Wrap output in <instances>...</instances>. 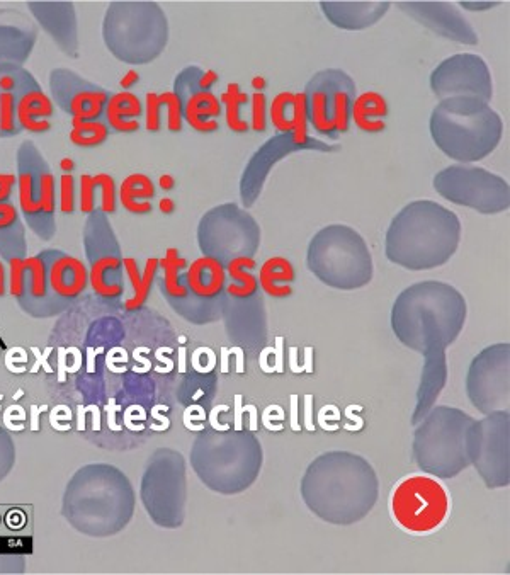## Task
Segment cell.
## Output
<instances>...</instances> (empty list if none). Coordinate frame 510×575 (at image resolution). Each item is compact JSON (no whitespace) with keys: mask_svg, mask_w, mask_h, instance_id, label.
<instances>
[{"mask_svg":"<svg viewBox=\"0 0 510 575\" xmlns=\"http://www.w3.org/2000/svg\"><path fill=\"white\" fill-rule=\"evenodd\" d=\"M221 106L218 97L211 91H196L189 94L184 103V120L199 133H213L218 130Z\"/></svg>","mask_w":510,"mask_h":575,"instance_id":"cb8c5ba5","label":"cell"},{"mask_svg":"<svg viewBox=\"0 0 510 575\" xmlns=\"http://www.w3.org/2000/svg\"><path fill=\"white\" fill-rule=\"evenodd\" d=\"M159 206L160 211H162L164 215H170V213H174V210H176V201L170 200V198H162Z\"/></svg>","mask_w":510,"mask_h":575,"instance_id":"db71d44e","label":"cell"},{"mask_svg":"<svg viewBox=\"0 0 510 575\" xmlns=\"http://www.w3.org/2000/svg\"><path fill=\"white\" fill-rule=\"evenodd\" d=\"M252 86H254L255 92H261V89H264L266 86V80L262 79V77H255L252 80Z\"/></svg>","mask_w":510,"mask_h":575,"instance_id":"6f0895ef","label":"cell"},{"mask_svg":"<svg viewBox=\"0 0 510 575\" xmlns=\"http://www.w3.org/2000/svg\"><path fill=\"white\" fill-rule=\"evenodd\" d=\"M16 87L17 80L14 75H0V92H14L16 91Z\"/></svg>","mask_w":510,"mask_h":575,"instance_id":"816d5d0a","label":"cell"},{"mask_svg":"<svg viewBox=\"0 0 510 575\" xmlns=\"http://www.w3.org/2000/svg\"><path fill=\"white\" fill-rule=\"evenodd\" d=\"M48 285L62 298L79 297L89 285V271L77 257H58L51 262Z\"/></svg>","mask_w":510,"mask_h":575,"instance_id":"ffe728a7","label":"cell"},{"mask_svg":"<svg viewBox=\"0 0 510 575\" xmlns=\"http://www.w3.org/2000/svg\"><path fill=\"white\" fill-rule=\"evenodd\" d=\"M198 242L204 257L227 266L237 257H254L261 245V227L240 206L227 203L201 218Z\"/></svg>","mask_w":510,"mask_h":575,"instance_id":"9c48e42d","label":"cell"},{"mask_svg":"<svg viewBox=\"0 0 510 575\" xmlns=\"http://www.w3.org/2000/svg\"><path fill=\"white\" fill-rule=\"evenodd\" d=\"M510 344L497 342L478 353L466 375V395L485 416L509 410Z\"/></svg>","mask_w":510,"mask_h":575,"instance_id":"7c38bea8","label":"cell"},{"mask_svg":"<svg viewBox=\"0 0 510 575\" xmlns=\"http://www.w3.org/2000/svg\"><path fill=\"white\" fill-rule=\"evenodd\" d=\"M431 91L442 101L449 97H480L490 103L493 96L492 72L475 53H458L442 60L431 74Z\"/></svg>","mask_w":510,"mask_h":575,"instance_id":"4fadbf2b","label":"cell"},{"mask_svg":"<svg viewBox=\"0 0 510 575\" xmlns=\"http://www.w3.org/2000/svg\"><path fill=\"white\" fill-rule=\"evenodd\" d=\"M17 220V210L11 203H0V230L11 227Z\"/></svg>","mask_w":510,"mask_h":575,"instance_id":"7dc6e473","label":"cell"},{"mask_svg":"<svg viewBox=\"0 0 510 575\" xmlns=\"http://www.w3.org/2000/svg\"><path fill=\"white\" fill-rule=\"evenodd\" d=\"M221 103L225 104V109H227V125L230 130L235 133H245L249 130L247 121L240 114V108L249 103V96L240 91L238 84L235 82L228 84L227 91L221 94Z\"/></svg>","mask_w":510,"mask_h":575,"instance_id":"d6a6232c","label":"cell"},{"mask_svg":"<svg viewBox=\"0 0 510 575\" xmlns=\"http://www.w3.org/2000/svg\"><path fill=\"white\" fill-rule=\"evenodd\" d=\"M300 150L320 152L313 145H303L298 142L293 133H279L276 137L269 138L261 149L250 157L240 179V198L245 208L254 205L257 198L261 196L262 188L272 167L276 166L279 160Z\"/></svg>","mask_w":510,"mask_h":575,"instance_id":"5bb4252c","label":"cell"},{"mask_svg":"<svg viewBox=\"0 0 510 575\" xmlns=\"http://www.w3.org/2000/svg\"><path fill=\"white\" fill-rule=\"evenodd\" d=\"M351 87H356L354 80L344 70L339 69L322 70L308 80L303 91L308 103V123H312L318 133L335 138L332 125L335 96L342 89Z\"/></svg>","mask_w":510,"mask_h":575,"instance_id":"2e32d148","label":"cell"},{"mask_svg":"<svg viewBox=\"0 0 510 575\" xmlns=\"http://www.w3.org/2000/svg\"><path fill=\"white\" fill-rule=\"evenodd\" d=\"M320 11L335 28L363 31L385 18L390 2H320Z\"/></svg>","mask_w":510,"mask_h":575,"instance_id":"d6986e66","label":"cell"},{"mask_svg":"<svg viewBox=\"0 0 510 575\" xmlns=\"http://www.w3.org/2000/svg\"><path fill=\"white\" fill-rule=\"evenodd\" d=\"M138 80H140V74L136 70H128L119 80V86L123 87V89H130V87L138 84Z\"/></svg>","mask_w":510,"mask_h":575,"instance_id":"f907efd6","label":"cell"},{"mask_svg":"<svg viewBox=\"0 0 510 575\" xmlns=\"http://www.w3.org/2000/svg\"><path fill=\"white\" fill-rule=\"evenodd\" d=\"M252 128L255 131L266 130V96L255 92L252 96Z\"/></svg>","mask_w":510,"mask_h":575,"instance_id":"f6af8a7d","label":"cell"},{"mask_svg":"<svg viewBox=\"0 0 510 575\" xmlns=\"http://www.w3.org/2000/svg\"><path fill=\"white\" fill-rule=\"evenodd\" d=\"M108 101L109 94L102 89L89 87L75 92L68 103V113L72 114V126L85 121H99Z\"/></svg>","mask_w":510,"mask_h":575,"instance_id":"83f0119b","label":"cell"},{"mask_svg":"<svg viewBox=\"0 0 510 575\" xmlns=\"http://www.w3.org/2000/svg\"><path fill=\"white\" fill-rule=\"evenodd\" d=\"M259 285L272 298H286L291 295L288 283L295 281V268L284 257H271L261 266Z\"/></svg>","mask_w":510,"mask_h":575,"instance_id":"4316f807","label":"cell"},{"mask_svg":"<svg viewBox=\"0 0 510 575\" xmlns=\"http://www.w3.org/2000/svg\"><path fill=\"white\" fill-rule=\"evenodd\" d=\"M24 269L31 274V295L34 298H43L48 290V271L41 257H28L24 259Z\"/></svg>","mask_w":510,"mask_h":575,"instance_id":"d590c367","label":"cell"},{"mask_svg":"<svg viewBox=\"0 0 510 575\" xmlns=\"http://www.w3.org/2000/svg\"><path fill=\"white\" fill-rule=\"evenodd\" d=\"M96 181L91 174L80 176V211L82 213H92L96 210Z\"/></svg>","mask_w":510,"mask_h":575,"instance_id":"b9f144b4","label":"cell"},{"mask_svg":"<svg viewBox=\"0 0 510 575\" xmlns=\"http://www.w3.org/2000/svg\"><path fill=\"white\" fill-rule=\"evenodd\" d=\"M38 203L41 213L51 217L55 213V179L48 169H41L38 176Z\"/></svg>","mask_w":510,"mask_h":575,"instance_id":"74e56055","label":"cell"},{"mask_svg":"<svg viewBox=\"0 0 510 575\" xmlns=\"http://www.w3.org/2000/svg\"><path fill=\"white\" fill-rule=\"evenodd\" d=\"M68 137L80 149H94L108 140L109 126L102 121H85L72 126Z\"/></svg>","mask_w":510,"mask_h":575,"instance_id":"836d02e7","label":"cell"},{"mask_svg":"<svg viewBox=\"0 0 510 575\" xmlns=\"http://www.w3.org/2000/svg\"><path fill=\"white\" fill-rule=\"evenodd\" d=\"M16 94L0 92V133L11 135L16 131Z\"/></svg>","mask_w":510,"mask_h":575,"instance_id":"f35d334b","label":"cell"},{"mask_svg":"<svg viewBox=\"0 0 510 575\" xmlns=\"http://www.w3.org/2000/svg\"><path fill=\"white\" fill-rule=\"evenodd\" d=\"M75 208V181L72 174L60 177V210L72 213Z\"/></svg>","mask_w":510,"mask_h":575,"instance_id":"ee69618b","label":"cell"},{"mask_svg":"<svg viewBox=\"0 0 510 575\" xmlns=\"http://www.w3.org/2000/svg\"><path fill=\"white\" fill-rule=\"evenodd\" d=\"M390 513L393 521L410 535H431L446 523L451 497L436 477L412 475L395 485Z\"/></svg>","mask_w":510,"mask_h":575,"instance_id":"ba28073f","label":"cell"},{"mask_svg":"<svg viewBox=\"0 0 510 575\" xmlns=\"http://www.w3.org/2000/svg\"><path fill=\"white\" fill-rule=\"evenodd\" d=\"M429 130L442 154L470 166L499 147L504 121L480 97H449L432 109Z\"/></svg>","mask_w":510,"mask_h":575,"instance_id":"277c9868","label":"cell"},{"mask_svg":"<svg viewBox=\"0 0 510 575\" xmlns=\"http://www.w3.org/2000/svg\"><path fill=\"white\" fill-rule=\"evenodd\" d=\"M159 266L164 271V279H162V290L170 300H177V302H187L189 297L193 295L191 290L187 288L186 281L182 283L181 269L186 268V259L179 256L177 249H167L164 259H160Z\"/></svg>","mask_w":510,"mask_h":575,"instance_id":"f546056e","label":"cell"},{"mask_svg":"<svg viewBox=\"0 0 510 575\" xmlns=\"http://www.w3.org/2000/svg\"><path fill=\"white\" fill-rule=\"evenodd\" d=\"M159 186L164 189V191H172V189L176 188V179L170 176V174H162V176L159 177Z\"/></svg>","mask_w":510,"mask_h":575,"instance_id":"f5cc1de1","label":"cell"},{"mask_svg":"<svg viewBox=\"0 0 510 575\" xmlns=\"http://www.w3.org/2000/svg\"><path fill=\"white\" fill-rule=\"evenodd\" d=\"M398 9L432 33L461 45H478V35L458 7L448 2H398Z\"/></svg>","mask_w":510,"mask_h":575,"instance_id":"9a60e30c","label":"cell"},{"mask_svg":"<svg viewBox=\"0 0 510 575\" xmlns=\"http://www.w3.org/2000/svg\"><path fill=\"white\" fill-rule=\"evenodd\" d=\"M160 104L159 94L157 92H148L145 96V123H147V130L155 131L160 130Z\"/></svg>","mask_w":510,"mask_h":575,"instance_id":"7bdbcfd3","label":"cell"},{"mask_svg":"<svg viewBox=\"0 0 510 575\" xmlns=\"http://www.w3.org/2000/svg\"><path fill=\"white\" fill-rule=\"evenodd\" d=\"M301 499L317 518L337 526L359 523L380 497L373 465L351 451L317 456L301 479Z\"/></svg>","mask_w":510,"mask_h":575,"instance_id":"6da1fadb","label":"cell"},{"mask_svg":"<svg viewBox=\"0 0 510 575\" xmlns=\"http://www.w3.org/2000/svg\"><path fill=\"white\" fill-rule=\"evenodd\" d=\"M160 104L167 108V128L170 133H177L182 130V120H184V101L181 96L174 91L162 92L159 94Z\"/></svg>","mask_w":510,"mask_h":575,"instance_id":"8d00e7d4","label":"cell"},{"mask_svg":"<svg viewBox=\"0 0 510 575\" xmlns=\"http://www.w3.org/2000/svg\"><path fill=\"white\" fill-rule=\"evenodd\" d=\"M123 266H125L126 274L130 278L131 285H133V297L125 303L126 310L131 312V310H138L143 303L147 302L150 290H152L153 279H155V274L159 269V259H155V257L148 259L143 274L140 273L135 259H131V257L123 259Z\"/></svg>","mask_w":510,"mask_h":575,"instance_id":"f1b7e54d","label":"cell"},{"mask_svg":"<svg viewBox=\"0 0 510 575\" xmlns=\"http://www.w3.org/2000/svg\"><path fill=\"white\" fill-rule=\"evenodd\" d=\"M17 177L9 172H0V203H7L11 198L12 189L16 186Z\"/></svg>","mask_w":510,"mask_h":575,"instance_id":"bcb514c9","label":"cell"},{"mask_svg":"<svg viewBox=\"0 0 510 575\" xmlns=\"http://www.w3.org/2000/svg\"><path fill=\"white\" fill-rule=\"evenodd\" d=\"M510 416L499 410L471 422L466 436L470 465L480 473L488 489H505L510 484Z\"/></svg>","mask_w":510,"mask_h":575,"instance_id":"8fae6325","label":"cell"},{"mask_svg":"<svg viewBox=\"0 0 510 575\" xmlns=\"http://www.w3.org/2000/svg\"><path fill=\"white\" fill-rule=\"evenodd\" d=\"M471 422L473 417L456 407H432L415 429L417 467L437 479H454L470 467L466 436Z\"/></svg>","mask_w":510,"mask_h":575,"instance_id":"52a82bcc","label":"cell"},{"mask_svg":"<svg viewBox=\"0 0 510 575\" xmlns=\"http://www.w3.org/2000/svg\"><path fill=\"white\" fill-rule=\"evenodd\" d=\"M262 445L250 431L210 429L193 446L194 472L208 489L237 496L254 485L262 470Z\"/></svg>","mask_w":510,"mask_h":575,"instance_id":"5b68a950","label":"cell"},{"mask_svg":"<svg viewBox=\"0 0 510 575\" xmlns=\"http://www.w3.org/2000/svg\"><path fill=\"white\" fill-rule=\"evenodd\" d=\"M306 266L310 273L334 290H359L371 283L373 256L363 235L349 225H329L313 235Z\"/></svg>","mask_w":510,"mask_h":575,"instance_id":"8992f818","label":"cell"},{"mask_svg":"<svg viewBox=\"0 0 510 575\" xmlns=\"http://www.w3.org/2000/svg\"><path fill=\"white\" fill-rule=\"evenodd\" d=\"M155 196V186L152 179L135 172L126 177L119 188V201L125 210L135 215H147L152 211L150 200Z\"/></svg>","mask_w":510,"mask_h":575,"instance_id":"484cf974","label":"cell"},{"mask_svg":"<svg viewBox=\"0 0 510 575\" xmlns=\"http://www.w3.org/2000/svg\"><path fill=\"white\" fill-rule=\"evenodd\" d=\"M17 184H19V205H21L24 215H28V217L41 215V205L38 203V188L34 186L33 174L21 169L19 176H17Z\"/></svg>","mask_w":510,"mask_h":575,"instance_id":"e575fe53","label":"cell"},{"mask_svg":"<svg viewBox=\"0 0 510 575\" xmlns=\"http://www.w3.org/2000/svg\"><path fill=\"white\" fill-rule=\"evenodd\" d=\"M218 74L215 70H206L203 74L199 75L198 79V91H210L211 87L215 86L218 82Z\"/></svg>","mask_w":510,"mask_h":575,"instance_id":"681fc988","label":"cell"},{"mask_svg":"<svg viewBox=\"0 0 510 575\" xmlns=\"http://www.w3.org/2000/svg\"><path fill=\"white\" fill-rule=\"evenodd\" d=\"M502 2L495 0V2H488V0H482V2H473V0H466V2H461L459 6L466 9V11L480 12L488 11V9H493V7L500 6Z\"/></svg>","mask_w":510,"mask_h":575,"instance_id":"c3c4849f","label":"cell"},{"mask_svg":"<svg viewBox=\"0 0 510 575\" xmlns=\"http://www.w3.org/2000/svg\"><path fill=\"white\" fill-rule=\"evenodd\" d=\"M446 346L444 344H431L424 349L422 358V375H420L419 390H417V404H415L412 424L417 426L425 414L434 407L437 397L448 383V356H446Z\"/></svg>","mask_w":510,"mask_h":575,"instance_id":"ac0fdd59","label":"cell"},{"mask_svg":"<svg viewBox=\"0 0 510 575\" xmlns=\"http://www.w3.org/2000/svg\"><path fill=\"white\" fill-rule=\"evenodd\" d=\"M143 113V104L138 97L130 91L118 92L109 97L104 118L106 125L119 133H133L138 131L140 123L136 118Z\"/></svg>","mask_w":510,"mask_h":575,"instance_id":"603a6c76","label":"cell"},{"mask_svg":"<svg viewBox=\"0 0 510 575\" xmlns=\"http://www.w3.org/2000/svg\"><path fill=\"white\" fill-rule=\"evenodd\" d=\"M9 290L12 297L21 298L26 291V269L24 259L12 257L9 261Z\"/></svg>","mask_w":510,"mask_h":575,"instance_id":"60d3db41","label":"cell"},{"mask_svg":"<svg viewBox=\"0 0 510 575\" xmlns=\"http://www.w3.org/2000/svg\"><path fill=\"white\" fill-rule=\"evenodd\" d=\"M257 268L254 257H237L227 264V273L233 283L227 286L228 297L249 298L259 290V281L247 269Z\"/></svg>","mask_w":510,"mask_h":575,"instance_id":"4dcf8cb0","label":"cell"},{"mask_svg":"<svg viewBox=\"0 0 510 575\" xmlns=\"http://www.w3.org/2000/svg\"><path fill=\"white\" fill-rule=\"evenodd\" d=\"M461 232L454 211L436 201H412L391 220L385 254L388 261L408 271L441 268L458 251Z\"/></svg>","mask_w":510,"mask_h":575,"instance_id":"7a4b0ae2","label":"cell"},{"mask_svg":"<svg viewBox=\"0 0 510 575\" xmlns=\"http://www.w3.org/2000/svg\"><path fill=\"white\" fill-rule=\"evenodd\" d=\"M60 167H62V171L65 172V174H70V172L74 171V160L65 157V159L60 160Z\"/></svg>","mask_w":510,"mask_h":575,"instance_id":"11a10c76","label":"cell"},{"mask_svg":"<svg viewBox=\"0 0 510 575\" xmlns=\"http://www.w3.org/2000/svg\"><path fill=\"white\" fill-rule=\"evenodd\" d=\"M432 186L449 203L482 215H497L510 208L509 183L483 167L465 164L446 167L434 176Z\"/></svg>","mask_w":510,"mask_h":575,"instance_id":"30bf717a","label":"cell"},{"mask_svg":"<svg viewBox=\"0 0 510 575\" xmlns=\"http://www.w3.org/2000/svg\"><path fill=\"white\" fill-rule=\"evenodd\" d=\"M123 266V261L119 257H101L97 259L91 266L89 271V283H91L92 290L96 291L97 295L108 300H114L123 295V283H109L108 274L119 271Z\"/></svg>","mask_w":510,"mask_h":575,"instance_id":"1f68e13d","label":"cell"},{"mask_svg":"<svg viewBox=\"0 0 510 575\" xmlns=\"http://www.w3.org/2000/svg\"><path fill=\"white\" fill-rule=\"evenodd\" d=\"M53 114V103L50 97L40 89H31L19 97L16 104V118L24 130L31 133H45L50 130V121L38 118H50Z\"/></svg>","mask_w":510,"mask_h":575,"instance_id":"7402d4cb","label":"cell"},{"mask_svg":"<svg viewBox=\"0 0 510 575\" xmlns=\"http://www.w3.org/2000/svg\"><path fill=\"white\" fill-rule=\"evenodd\" d=\"M225 266L211 257H199L184 276L187 288L204 300H215L225 288Z\"/></svg>","mask_w":510,"mask_h":575,"instance_id":"44dd1931","label":"cell"},{"mask_svg":"<svg viewBox=\"0 0 510 575\" xmlns=\"http://www.w3.org/2000/svg\"><path fill=\"white\" fill-rule=\"evenodd\" d=\"M97 188L101 189V210L104 213H113L116 210V183L114 177L106 172H99L94 176Z\"/></svg>","mask_w":510,"mask_h":575,"instance_id":"ab89813d","label":"cell"},{"mask_svg":"<svg viewBox=\"0 0 510 575\" xmlns=\"http://www.w3.org/2000/svg\"><path fill=\"white\" fill-rule=\"evenodd\" d=\"M388 114V103L380 92H363L352 101L351 120L366 133H380L386 125L383 118Z\"/></svg>","mask_w":510,"mask_h":575,"instance_id":"d4e9b609","label":"cell"},{"mask_svg":"<svg viewBox=\"0 0 510 575\" xmlns=\"http://www.w3.org/2000/svg\"><path fill=\"white\" fill-rule=\"evenodd\" d=\"M4 293H6V269L0 262V297H4Z\"/></svg>","mask_w":510,"mask_h":575,"instance_id":"9f6ffc18","label":"cell"},{"mask_svg":"<svg viewBox=\"0 0 510 575\" xmlns=\"http://www.w3.org/2000/svg\"><path fill=\"white\" fill-rule=\"evenodd\" d=\"M271 120L279 133H293L303 145H313L320 152H335L340 145L308 137V103L305 92H281L271 104Z\"/></svg>","mask_w":510,"mask_h":575,"instance_id":"e0dca14e","label":"cell"},{"mask_svg":"<svg viewBox=\"0 0 510 575\" xmlns=\"http://www.w3.org/2000/svg\"><path fill=\"white\" fill-rule=\"evenodd\" d=\"M466 300L454 286L422 281L408 286L391 308V329L403 346L422 354L429 344L449 348L465 327Z\"/></svg>","mask_w":510,"mask_h":575,"instance_id":"3957f363","label":"cell"}]
</instances>
